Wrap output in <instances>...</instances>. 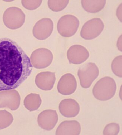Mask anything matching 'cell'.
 Returning <instances> with one entry per match:
<instances>
[{
	"label": "cell",
	"instance_id": "obj_1",
	"mask_svg": "<svg viewBox=\"0 0 122 135\" xmlns=\"http://www.w3.org/2000/svg\"><path fill=\"white\" fill-rule=\"evenodd\" d=\"M31 59L15 41L0 38V91L15 89L31 75Z\"/></svg>",
	"mask_w": 122,
	"mask_h": 135
},
{
	"label": "cell",
	"instance_id": "obj_2",
	"mask_svg": "<svg viewBox=\"0 0 122 135\" xmlns=\"http://www.w3.org/2000/svg\"><path fill=\"white\" fill-rule=\"evenodd\" d=\"M116 82L113 78L105 77L99 80L94 86L92 94L95 99L99 100H109L116 93Z\"/></svg>",
	"mask_w": 122,
	"mask_h": 135
},
{
	"label": "cell",
	"instance_id": "obj_3",
	"mask_svg": "<svg viewBox=\"0 0 122 135\" xmlns=\"http://www.w3.org/2000/svg\"><path fill=\"white\" fill-rule=\"evenodd\" d=\"M79 24V21L76 16L66 15L61 17L58 22V31L61 36L71 37L77 32Z\"/></svg>",
	"mask_w": 122,
	"mask_h": 135
},
{
	"label": "cell",
	"instance_id": "obj_4",
	"mask_svg": "<svg viewBox=\"0 0 122 135\" xmlns=\"http://www.w3.org/2000/svg\"><path fill=\"white\" fill-rule=\"evenodd\" d=\"M99 74V70L95 63L84 64L79 69L78 76L80 85L84 89H88L91 86Z\"/></svg>",
	"mask_w": 122,
	"mask_h": 135
},
{
	"label": "cell",
	"instance_id": "obj_5",
	"mask_svg": "<svg viewBox=\"0 0 122 135\" xmlns=\"http://www.w3.org/2000/svg\"><path fill=\"white\" fill-rule=\"evenodd\" d=\"M4 25L11 29H19L24 23L25 15L20 8L11 7L4 12L3 16Z\"/></svg>",
	"mask_w": 122,
	"mask_h": 135
},
{
	"label": "cell",
	"instance_id": "obj_6",
	"mask_svg": "<svg viewBox=\"0 0 122 135\" xmlns=\"http://www.w3.org/2000/svg\"><path fill=\"white\" fill-rule=\"evenodd\" d=\"M104 25L101 19L93 18L87 21L82 27L80 35L85 40H90L97 37L103 31Z\"/></svg>",
	"mask_w": 122,
	"mask_h": 135
},
{
	"label": "cell",
	"instance_id": "obj_7",
	"mask_svg": "<svg viewBox=\"0 0 122 135\" xmlns=\"http://www.w3.org/2000/svg\"><path fill=\"white\" fill-rule=\"evenodd\" d=\"M53 59L52 52L49 49L40 48L35 50L31 55V63L37 69L47 68L52 63Z\"/></svg>",
	"mask_w": 122,
	"mask_h": 135
},
{
	"label": "cell",
	"instance_id": "obj_8",
	"mask_svg": "<svg viewBox=\"0 0 122 135\" xmlns=\"http://www.w3.org/2000/svg\"><path fill=\"white\" fill-rule=\"evenodd\" d=\"M53 28V22L52 19L43 18L35 24L33 29V35L38 40H45L52 34Z\"/></svg>",
	"mask_w": 122,
	"mask_h": 135
},
{
	"label": "cell",
	"instance_id": "obj_9",
	"mask_svg": "<svg viewBox=\"0 0 122 135\" xmlns=\"http://www.w3.org/2000/svg\"><path fill=\"white\" fill-rule=\"evenodd\" d=\"M67 56L70 63L79 65L87 60L89 57L90 54L88 50L83 46L75 45L69 48Z\"/></svg>",
	"mask_w": 122,
	"mask_h": 135
},
{
	"label": "cell",
	"instance_id": "obj_10",
	"mask_svg": "<svg viewBox=\"0 0 122 135\" xmlns=\"http://www.w3.org/2000/svg\"><path fill=\"white\" fill-rule=\"evenodd\" d=\"M77 88L76 79L74 75L67 73L63 75L58 84V91L64 95H70L74 93Z\"/></svg>",
	"mask_w": 122,
	"mask_h": 135
},
{
	"label": "cell",
	"instance_id": "obj_11",
	"mask_svg": "<svg viewBox=\"0 0 122 135\" xmlns=\"http://www.w3.org/2000/svg\"><path fill=\"white\" fill-rule=\"evenodd\" d=\"M58 116L56 112L53 110H46L42 112L38 117L39 126L43 129L51 130L57 123Z\"/></svg>",
	"mask_w": 122,
	"mask_h": 135
},
{
	"label": "cell",
	"instance_id": "obj_12",
	"mask_svg": "<svg viewBox=\"0 0 122 135\" xmlns=\"http://www.w3.org/2000/svg\"><path fill=\"white\" fill-rule=\"evenodd\" d=\"M60 112L63 116L72 118L77 116L80 111L78 103L73 99H66L61 101L59 104Z\"/></svg>",
	"mask_w": 122,
	"mask_h": 135
},
{
	"label": "cell",
	"instance_id": "obj_13",
	"mask_svg": "<svg viewBox=\"0 0 122 135\" xmlns=\"http://www.w3.org/2000/svg\"><path fill=\"white\" fill-rule=\"evenodd\" d=\"M55 73L46 71L37 75L35 82L37 86L44 90H50L53 88L56 81Z\"/></svg>",
	"mask_w": 122,
	"mask_h": 135
},
{
	"label": "cell",
	"instance_id": "obj_14",
	"mask_svg": "<svg viewBox=\"0 0 122 135\" xmlns=\"http://www.w3.org/2000/svg\"><path fill=\"white\" fill-rule=\"evenodd\" d=\"M81 131L80 124L77 121H64L58 126L56 134L79 135Z\"/></svg>",
	"mask_w": 122,
	"mask_h": 135
},
{
	"label": "cell",
	"instance_id": "obj_15",
	"mask_svg": "<svg viewBox=\"0 0 122 135\" xmlns=\"http://www.w3.org/2000/svg\"><path fill=\"white\" fill-rule=\"evenodd\" d=\"M105 0H82L81 5L84 10L91 13L99 12L104 8Z\"/></svg>",
	"mask_w": 122,
	"mask_h": 135
},
{
	"label": "cell",
	"instance_id": "obj_16",
	"mask_svg": "<svg viewBox=\"0 0 122 135\" xmlns=\"http://www.w3.org/2000/svg\"><path fill=\"white\" fill-rule=\"evenodd\" d=\"M69 1H48V5L50 10L54 12H60L62 11L66 7Z\"/></svg>",
	"mask_w": 122,
	"mask_h": 135
},
{
	"label": "cell",
	"instance_id": "obj_17",
	"mask_svg": "<svg viewBox=\"0 0 122 135\" xmlns=\"http://www.w3.org/2000/svg\"><path fill=\"white\" fill-rule=\"evenodd\" d=\"M122 56L115 58L112 62L111 69L115 75L120 78L122 77Z\"/></svg>",
	"mask_w": 122,
	"mask_h": 135
},
{
	"label": "cell",
	"instance_id": "obj_18",
	"mask_svg": "<svg viewBox=\"0 0 122 135\" xmlns=\"http://www.w3.org/2000/svg\"><path fill=\"white\" fill-rule=\"evenodd\" d=\"M120 131V126L118 124L112 123L108 124L104 129V135H117Z\"/></svg>",
	"mask_w": 122,
	"mask_h": 135
},
{
	"label": "cell",
	"instance_id": "obj_19",
	"mask_svg": "<svg viewBox=\"0 0 122 135\" xmlns=\"http://www.w3.org/2000/svg\"><path fill=\"white\" fill-rule=\"evenodd\" d=\"M42 1H23L22 3L26 9L29 10L36 9L42 4Z\"/></svg>",
	"mask_w": 122,
	"mask_h": 135
},
{
	"label": "cell",
	"instance_id": "obj_20",
	"mask_svg": "<svg viewBox=\"0 0 122 135\" xmlns=\"http://www.w3.org/2000/svg\"><path fill=\"white\" fill-rule=\"evenodd\" d=\"M116 15L118 19L122 22V3L118 6L116 11Z\"/></svg>",
	"mask_w": 122,
	"mask_h": 135
},
{
	"label": "cell",
	"instance_id": "obj_21",
	"mask_svg": "<svg viewBox=\"0 0 122 135\" xmlns=\"http://www.w3.org/2000/svg\"><path fill=\"white\" fill-rule=\"evenodd\" d=\"M117 47L120 51H122V35L120 36L117 40Z\"/></svg>",
	"mask_w": 122,
	"mask_h": 135
}]
</instances>
